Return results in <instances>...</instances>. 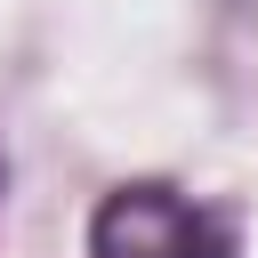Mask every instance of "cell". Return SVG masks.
<instances>
[{
  "mask_svg": "<svg viewBox=\"0 0 258 258\" xmlns=\"http://www.w3.org/2000/svg\"><path fill=\"white\" fill-rule=\"evenodd\" d=\"M89 258H234V226L169 185H121L89 226Z\"/></svg>",
  "mask_w": 258,
  "mask_h": 258,
  "instance_id": "obj_1",
  "label": "cell"
}]
</instances>
